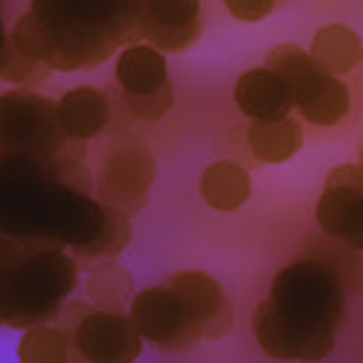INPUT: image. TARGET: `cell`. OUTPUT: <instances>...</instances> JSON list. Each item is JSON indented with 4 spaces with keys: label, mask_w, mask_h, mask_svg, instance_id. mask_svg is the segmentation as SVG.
I'll list each match as a JSON object with an SVG mask.
<instances>
[{
    "label": "cell",
    "mask_w": 363,
    "mask_h": 363,
    "mask_svg": "<svg viewBox=\"0 0 363 363\" xmlns=\"http://www.w3.org/2000/svg\"><path fill=\"white\" fill-rule=\"evenodd\" d=\"M79 285V262L67 247L38 241L0 274V328L52 323Z\"/></svg>",
    "instance_id": "6da1fadb"
},
{
    "label": "cell",
    "mask_w": 363,
    "mask_h": 363,
    "mask_svg": "<svg viewBox=\"0 0 363 363\" xmlns=\"http://www.w3.org/2000/svg\"><path fill=\"white\" fill-rule=\"evenodd\" d=\"M267 299L282 317L314 331H337L346 317V282L320 253L285 264Z\"/></svg>",
    "instance_id": "7a4b0ae2"
},
{
    "label": "cell",
    "mask_w": 363,
    "mask_h": 363,
    "mask_svg": "<svg viewBox=\"0 0 363 363\" xmlns=\"http://www.w3.org/2000/svg\"><path fill=\"white\" fill-rule=\"evenodd\" d=\"M0 151H26L65 163L84 160L87 143L62 134L52 99L29 87H12L0 94Z\"/></svg>",
    "instance_id": "3957f363"
},
{
    "label": "cell",
    "mask_w": 363,
    "mask_h": 363,
    "mask_svg": "<svg viewBox=\"0 0 363 363\" xmlns=\"http://www.w3.org/2000/svg\"><path fill=\"white\" fill-rule=\"evenodd\" d=\"M52 163L26 151H0V233L44 241V203Z\"/></svg>",
    "instance_id": "277c9868"
},
{
    "label": "cell",
    "mask_w": 363,
    "mask_h": 363,
    "mask_svg": "<svg viewBox=\"0 0 363 363\" xmlns=\"http://www.w3.org/2000/svg\"><path fill=\"white\" fill-rule=\"evenodd\" d=\"M157 177V160L140 140H123L108 148L94 189L99 201L125 216H137L148 203V192Z\"/></svg>",
    "instance_id": "5b68a950"
},
{
    "label": "cell",
    "mask_w": 363,
    "mask_h": 363,
    "mask_svg": "<svg viewBox=\"0 0 363 363\" xmlns=\"http://www.w3.org/2000/svg\"><path fill=\"white\" fill-rule=\"evenodd\" d=\"M105 218H108V206L99 198L52 180L47 189V203H44L41 238L76 253L99 235V230L105 227Z\"/></svg>",
    "instance_id": "8992f818"
},
{
    "label": "cell",
    "mask_w": 363,
    "mask_h": 363,
    "mask_svg": "<svg viewBox=\"0 0 363 363\" xmlns=\"http://www.w3.org/2000/svg\"><path fill=\"white\" fill-rule=\"evenodd\" d=\"M314 218L320 230L346 245L349 250L363 247V166L340 163L328 172L320 192Z\"/></svg>",
    "instance_id": "52a82bcc"
},
{
    "label": "cell",
    "mask_w": 363,
    "mask_h": 363,
    "mask_svg": "<svg viewBox=\"0 0 363 363\" xmlns=\"http://www.w3.org/2000/svg\"><path fill=\"white\" fill-rule=\"evenodd\" d=\"M70 349L87 363H131L143 354V337L125 311H99L90 306L70 328Z\"/></svg>",
    "instance_id": "ba28073f"
},
{
    "label": "cell",
    "mask_w": 363,
    "mask_h": 363,
    "mask_svg": "<svg viewBox=\"0 0 363 363\" xmlns=\"http://www.w3.org/2000/svg\"><path fill=\"white\" fill-rule=\"evenodd\" d=\"M125 314L134 323L143 343L155 346L160 352H186L201 340L195 325L186 320L184 308H180V302L163 282L134 291Z\"/></svg>",
    "instance_id": "9c48e42d"
},
{
    "label": "cell",
    "mask_w": 363,
    "mask_h": 363,
    "mask_svg": "<svg viewBox=\"0 0 363 363\" xmlns=\"http://www.w3.org/2000/svg\"><path fill=\"white\" fill-rule=\"evenodd\" d=\"M250 325H253V337L259 349L274 360L317 363V360H325L337 346V331H314L299 325L282 317L270 299H262L253 308Z\"/></svg>",
    "instance_id": "30bf717a"
},
{
    "label": "cell",
    "mask_w": 363,
    "mask_h": 363,
    "mask_svg": "<svg viewBox=\"0 0 363 363\" xmlns=\"http://www.w3.org/2000/svg\"><path fill=\"white\" fill-rule=\"evenodd\" d=\"M29 12L50 29H108L134 41L140 0H33Z\"/></svg>",
    "instance_id": "8fae6325"
},
{
    "label": "cell",
    "mask_w": 363,
    "mask_h": 363,
    "mask_svg": "<svg viewBox=\"0 0 363 363\" xmlns=\"http://www.w3.org/2000/svg\"><path fill=\"white\" fill-rule=\"evenodd\" d=\"M201 38V0H140L134 41L184 52Z\"/></svg>",
    "instance_id": "7c38bea8"
},
{
    "label": "cell",
    "mask_w": 363,
    "mask_h": 363,
    "mask_svg": "<svg viewBox=\"0 0 363 363\" xmlns=\"http://www.w3.org/2000/svg\"><path fill=\"white\" fill-rule=\"evenodd\" d=\"M291 94L299 119L317 128H331L343 123V116L352 108V94L346 82L340 76L320 70L317 65L302 73L296 82H291Z\"/></svg>",
    "instance_id": "4fadbf2b"
},
{
    "label": "cell",
    "mask_w": 363,
    "mask_h": 363,
    "mask_svg": "<svg viewBox=\"0 0 363 363\" xmlns=\"http://www.w3.org/2000/svg\"><path fill=\"white\" fill-rule=\"evenodd\" d=\"M52 50L47 67L52 73H79L102 67L125 41L108 29H50Z\"/></svg>",
    "instance_id": "5bb4252c"
},
{
    "label": "cell",
    "mask_w": 363,
    "mask_h": 363,
    "mask_svg": "<svg viewBox=\"0 0 363 363\" xmlns=\"http://www.w3.org/2000/svg\"><path fill=\"white\" fill-rule=\"evenodd\" d=\"M233 102H235L238 113L247 116L250 123L253 119H279V116L294 113L291 84L285 79H279L274 70H267L264 65L245 70L235 79Z\"/></svg>",
    "instance_id": "9a60e30c"
},
{
    "label": "cell",
    "mask_w": 363,
    "mask_h": 363,
    "mask_svg": "<svg viewBox=\"0 0 363 363\" xmlns=\"http://www.w3.org/2000/svg\"><path fill=\"white\" fill-rule=\"evenodd\" d=\"M55 123L65 137L70 140H94L99 137L111 123V102L108 94L99 87H70L67 94L55 99Z\"/></svg>",
    "instance_id": "2e32d148"
},
{
    "label": "cell",
    "mask_w": 363,
    "mask_h": 363,
    "mask_svg": "<svg viewBox=\"0 0 363 363\" xmlns=\"http://www.w3.org/2000/svg\"><path fill=\"white\" fill-rule=\"evenodd\" d=\"M113 79L123 96H143L155 94L169 82V62L166 52L145 41H128L113 55Z\"/></svg>",
    "instance_id": "e0dca14e"
},
{
    "label": "cell",
    "mask_w": 363,
    "mask_h": 363,
    "mask_svg": "<svg viewBox=\"0 0 363 363\" xmlns=\"http://www.w3.org/2000/svg\"><path fill=\"white\" fill-rule=\"evenodd\" d=\"M302 145H306V131H302L299 119H294L291 113L279 119H253L247 128L250 155L267 166H282L294 160Z\"/></svg>",
    "instance_id": "ac0fdd59"
},
{
    "label": "cell",
    "mask_w": 363,
    "mask_h": 363,
    "mask_svg": "<svg viewBox=\"0 0 363 363\" xmlns=\"http://www.w3.org/2000/svg\"><path fill=\"white\" fill-rule=\"evenodd\" d=\"M201 198L216 213H238L250 201L253 180L250 172L235 160H216L209 163L201 174Z\"/></svg>",
    "instance_id": "d6986e66"
},
{
    "label": "cell",
    "mask_w": 363,
    "mask_h": 363,
    "mask_svg": "<svg viewBox=\"0 0 363 363\" xmlns=\"http://www.w3.org/2000/svg\"><path fill=\"white\" fill-rule=\"evenodd\" d=\"M163 285L174 294V299L180 302V308H184L186 320L195 325V331L206 317H213L227 302L221 282L216 277H209L206 270H177V274L166 277Z\"/></svg>",
    "instance_id": "ffe728a7"
},
{
    "label": "cell",
    "mask_w": 363,
    "mask_h": 363,
    "mask_svg": "<svg viewBox=\"0 0 363 363\" xmlns=\"http://www.w3.org/2000/svg\"><path fill=\"white\" fill-rule=\"evenodd\" d=\"M308 55H311V62L320 70H325L331 76H346V73L360 67L363 44H360V35L354 33L352 26H346V23H325V26H320L314 33Z\"/></svg>",
    "instance_id": "44dd1931"
},
{
    "label": "cell",
    "mask_w": 363,
    "mask_h": 363,
    "mask_svg": "<svg viewBox=\"0 0 363 363\" xmlns=\"http://www.w3.org/2000/svg\"><path fill=\"white\" fill-rule=\"evenodd\" d=\"M134 291L131 270L116 259H99L84 277V299L99 311H125Z\"/></svg>",
    "instance_id": "7402d4cb"
},
{
    "label": "cell",
    "mask_w": 363,
    "mask_h": 363,
    "mask_svg": "<svg viewBox=\"0 0 363 363\" xmlns=\"http://www.w3.org/2000/svg\"><path fill=\"white\" fill-rule=\"evenodd\" d=\"M15 357L21 363H67L73 349L67 331L58 323H35L21 328Z\"/></svg>",
    "instance_id": "603a6c76"
},
{
    "label": "cell",
    "mask_w": 363,
    "mask_h": 363,
    "mask_svg": "<svg viewBox=\"0 0 363 363\" xmlns=\"http://www.w3.org/2000/svg\"><path fill=\"white\" fill-rule=\"evenodd\" d=\"M134 238V227H131V216L119 213V209L108 206V218L105 227L99 230V235L84 245L82 250H76V262H99V259H116L119 253H125Z\"/></svg>",
    "instance_id": "cb8c5ba5"
},
{
    "label": "cell",
    "mask_w": 363,
    "mask_h": 363,
    "mask_svg": "<svg viewBox=\"0 0 363 363\" xmlns=\"http://www.w3.org/2000/svg\"><path fill=\"white\" fill-rule=\"evenodd\" d=\"M264 67L274 70L279 79H285V82L291 84V82H296L306 70H311L314 62H311V55H308L306 47H299V44H294V41H285V44H277V47L267 50Z\"/></svg>",
    "instance_id": "d4e9b609"
},
{
    "label": "cell",
    "mask_w": 363,
    "mask_h": 363,
    "mask_svg": "<svg viewBox=\"0 0 363 363\" xmlns=\"http://www.w3.org/2000/svg\"><path fill=\"white\" fill-rule=\"evenodd\" d=\"M50 76H52V70L44 62H38V58H26V55L15 52L12 47L6 50V65H4V70H0V79L4 82L15 84V87H29L33 90L35 84L47 82Z\"/></svg>",
    "instance_id": "484cf974"
},
{
    "label": "cell",
    "mask_w": 363,
    "mask_h": 363,
    "mask_svg": "<svg viewBox=\"0 0 363 363\" xmlns=\"http://www.w3.org/2000/svg\"><path fill=\"white\" fill-rule=\"evenodd\" d=\"M123 99H125V108L131 116L143 119V123H157V119H163L174 108V87H172V82H166L155 94L123 96Z\"/></svg>",
    "instance_id": "4316f807"
},
{
    "label": "cell",
    "mask_w": 363,
    "mask_h": 363,
    "mask_svg": "<svg viewBox=\"0 0 363 363\" xmlns=\"http://www.w3.org/2000/svg\"><path fill=\"white\" fill-rule=\"evenodd\" d=\"M224 9L241 23H262L274 15L277 0H224Z\"/></svg>",
    "instance_id": "83f0119b"
},
{
    "label": "cell",
    "mask_w": 363,
    "mask_h": 363,
    "mask_svg": "<svg viewBox=\"0 0 363 363\" xmlns=\"http://www.w3.org/2000/svg\"><path fill=\"white\" fill-rule=\"evenodd\" d=\"M233 323H235V317H233V306H230V299H227L213 317H206L198 325V337L201 340H221V337H227V331L233 328Z\"/></svg>",
    "instance_id": "f1b7e54d"
},
{
    "label": "cell",
    "mask_w": 363,
    "mask_h": 363,
    "mask_svg": "<svg viewBox=\"0 0 363 363\" xmlns=\"http://www.w3.org/2000/svg\"><path fill=\"white\" fill-rule=\"evenodd\" d=\"M6 47H9V33H6L4 21H0V62H4V58H6Z\"/></svg>",
    "instance_id": "f546056e"
}]
</instances>
